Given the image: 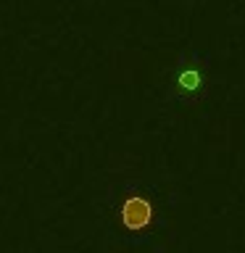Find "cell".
Listing matches in <instances>:
<instances>
[{"mask_svg": "<svg viewBox=\"0 0 245 253\" xmlns=\"http://www.w3.org/2000/svg\"><path fill=\"white\" fill-rule=\"evenodd\" d=\"M174 195L148 179H119L103 198L111 235L124 248H156L169 232Z\"/></svg>", "mask_w": 245, "mask_h": 253, "instance_id": "obj_1", "label": "cell"}, {"mask_svg": "<svg viewBox=\"0 0 245 253\" xmlns=\"http://www.w3.org/2000/svg\"><path fill=\"white\" fill-rule=\"evenodd\" d=\"M211 84V55L201 47H187L177 55L166 84V100L174 106H198Z\"/></svg>", "mask_w": 245, "mask_h": 253, "instance_id": "obj_2", "label": "cell"}]
</instances>
